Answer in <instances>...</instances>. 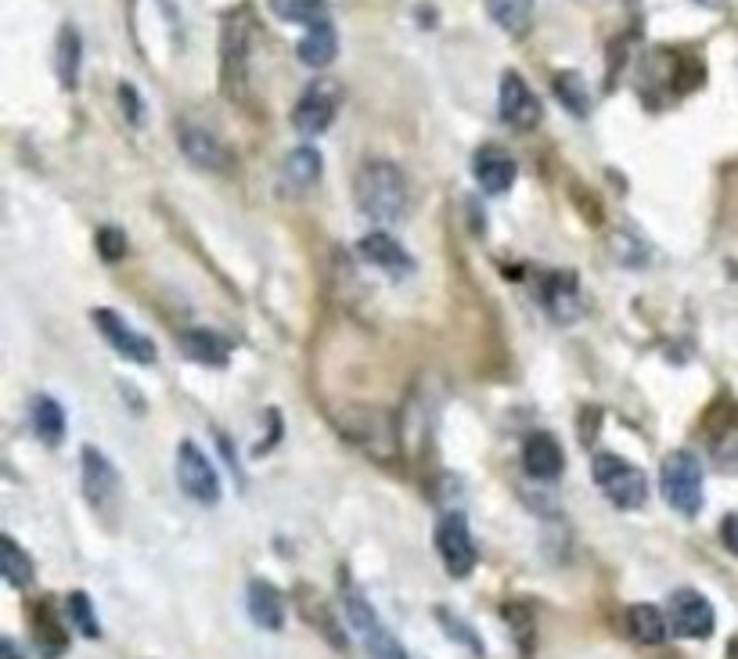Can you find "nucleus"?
Listing matches in <instances>:
<instances>
[{"label": "nucleus", "instance_id": "nucleus-33", "mask_svg": "<svg viewBox=\"0 0 738 659\" xmlns=\"http://www.w3.org/2000/svg\"><path fill=\"white\" fill-rule=\"evenodd\" d=\"M98 245H101V256H104V260H120V256L126 253L123 231H112V228H104V231L98 234Z\"/></svg>", "mask_w": 738, "mask_h": 659}, {"label": "nucleus", "instance_id": "nucleus-20", "mask_svg": "<svg viewBox=\"0 0 738 659\" xmlns=\"http://www.w3.org/2000/svg\"><path fill=\"white\" fill-rule=\"evenodd\" d=\"M29 426L37 432V440L44 447H58L65 440V411L58 400H51L47 393H37L29 404Z\"/></svg>", "mask_w": 738, "mask_h": 659}, {"label": "nucleus", "instance_id": "nucleus-35", "mask_svg": "<svg viewBox=\"0 0 738 659\" xmlns=\"http://www.w3.org/2000/svg\"><path fill=\"white\" fill-rule=\"evenodd\" d=\"M120 98H123V109L131 112V120L137 123V120H140V112H137V94H134V87H131V84H123V87H120Z\"/></svg>", "mask_w": 738, "mask_h": 659}, {"label": "nucleus", "instance_id": "nucleus-26", "mask_svg": "<svg viewBox=\"0 0 738 659\" xmlns=\"http://www.w3.org/2000/svg\"><path fill=\"white\" fill-rule=\"evenodd\" d=\"M285 176L296 187H313L321 181V156L313 148H296L285 156Z\"/></svg>", "mask_w": 738, "mask_h": 659}, {"label": "nucleus", "instance_id": "nucleus-24", "mask_svg": "<svg viewBox=\"0 0 738 659\" xmlns=\"http://www.w3.org/2000/svg\"><path fill=\"white\" fill-rule=\"evenodd\" d=\"M79 58H84V44H79V33L73 26H62V33H58V47H54V69H58V80H62L69 90L76 87Z\"/></svg>", "mask_w": 738, "mask_h": 659}, {"label": "nucleus", "instance_id": "nucleus-14", "mask_svg": "<svg viewBox=\"0 0 738 659\" xmlns=\"http://www.w3.org/2000/svg\"><path fill=\"white\" fill-rule=\"evenodd\" d=\"M177 137H181V151L195 162V167H202V170H227L231 167V151L224 148V141L209 131V126L181 120Z\"/></svg>", "mask_w": 738, "mask_h": 659}, {"label": "nucleus", "instance_id": "nucleus-16", "mask_svg": "<svg viewBox=\"0 0 738 659\" xmlns=\"http://www.w3.org/2000/svg\"><path fill=\"white\" fill-rule=\"evenodd\" d=\"M522 468H526V476H533V479H558L562 476V468H566V454H562V447L552 432H533V437H526Z\"/></svg>", "mask_w": 738, "mask_h": 659}, {"label": "nucleus", "instance_id": "nucleus-23", "mask_svg": "<svg viewBox=\"0 0 738 659\" xmlns=\"http://www.w3.org/2000/svg\"><path fill=\"white\" fill-rule=\"evenodd\" d=\"M627 631L635 634L638 642L660 645V642H666V631H671V617H666L660 606L638 602L627 609Z\"/></svg>", "mask_w": 738, "mask_h": 659}, {"label": "nucleus", "instance_id": "nucleus-31", "mask_svg": "<svg viewBox=\"0 0 738 659\" xmlns=\"http://www.w3.org/2000/svg\"><path fill=\"white\" fill-rule=\"evenodd\" d=\"M69 613H73L76 627L84 631L87 638H101V623H98V617H94V606H90V598L84 591L69 595Z\"/></svg>", "mask_w": 738, "mask_h": 659}, {"label": "nucleus", "instance_id": "nucleus-29", "mask_svg": "<svg viewBox=\"0 0 738 659\" xmlns=\"http://www.w3.org/2000/svg\"><path fill=\"white\" fill-rule=\"evenodd\" d=\"M4 581L11 587H26L33 581V562L26 551L15 545V537H4Z\"/></svg>", "mask_w": 738, "mask_h": 659}, {"label": "nucleus", "instance_id": "nucleus-6", "mask_svg": "<svg viewBox=\"0 0 738 659\" xmlns=\"http://www.w3.org/2000/svg\"><path fill=\"white\" fill-rule=\"evenodd\" d=\"M90 317H94V325H98L101 339L115 353H120V357L134 361V364H156V357H159L156 343H151L145 332H137V328L126 321L123 314H115V310H94Z\"/></svg>", "mask_w": 738, "mask_h": 659}, {"label": "nucleus", "instance_id": "nucleus-8", "mask_svg": "<svg viewBox=\"0 0 738 659\" xmlns=\"http://www.w3.org/2000/svg\"><path fill=\"white\" fill-rule=\"evenodd\" d=\"M220 54H224V90L242 98L249 84V26L242 15L224 22V37H220Z\"/></svg>", "mask_w": 738, "mask_h": 659}, {"label": "nucleus", "instance_id": "nucleus-13", "mask_svg": "<svg viewBox=\"0 0 738 659\" xmlns=\"http://www.w3.org/2000/svg\"><path fill=\"white\" fill-rule=\"evenodd\" d=\"M79 468H84L87 501L98 512H104L115 498H120V473H115V465L98 451V447H84V454H79Z\"/></svg>", "mask_w": 738, "mask_h": 659}, {"label": "nucleus", "instance_id": "nucleus-4", "mask_svg": "<svg viewBox=\"0 0 738 659\" xmlns=\"http://www.w3.org/2000/svg\"><path fill=\"white\" fill-rule=\"evenodd\" d=\"M339 101H343L339 84H332V80H318V84H310L303 90V98L296 101V109H292V126L307 137L324 134L335 120Z\"/></svg>", "mask_w": 738, "mask_h": 659}, {"label": "nucleus", "instance_id": "nucleus-28", "mask_svg": "<svg viewBox=\"0 0 738 659\" xmlns=\"http://www.w3.org/2000/svg\"><path fill=\"white\" fill-rule=\"evenodd\" d=\"M555 94H558L562 105H566L569 112L588 115L591 98H588V87H583V80H580L577 73H558V76H555Z\"/></svg>", "mask_w": 738, "mask_h": 659}, {"label": "nucleus", "instance_id": "nucleus-18", "mask_svg": "<svg viewBox=\"0 0 738 659\" xmlns=\"http://www.w3.org/2000/svg\"><path fill=\"white\" fill-rule=\"evenodd\" d=\"M544 307L555 321H573L580 314V281L569 274V270H558V274L548 278L544 285Z\"/></svg>", "mask_w": 738, "mask_h": 659}, {"label": "nucleus", "instance_id": "nucleus-19", "mask_svg": "<svg viewBox=\"0 0 738 659\" xmlns=\"http://www.w3.org/2000/svg\"><path fill=\"white\" fill-rule=\"evenodd\" d=\"M360 256L374 267L390 270V274H404V270L415 267L411 256L404 253V245L385 231H374V234H368V239H360Z\"/></svg>", "mask_w": 738, "mask_h": 659}, {"label": "nucleus", "instance_id": "nucleus-32", "mask_svg": "<svg viewBox=\"0 0 738 659\" xmlns=\"http://www.w3.org/2000/svg\"><path fill=\"white\" fill-rule=\"evenodd\" d=\"M440 623H443V627L451 631V638H454V642H468V645H472V652H476V656H483V645H479V638H476V634L468 631L465 623H454V617L447 613V609H440Z\"/></svg>", "mask_w": 738, "mask_h": 659}, {"label": "nucleus", "instance_id": "nucleus-3", "mask_svg": "<svg viewBox=\"0 0 738 659\" xmlns=\"http://www.w3.org/2000/svg\"><path fill=\"white\" fill-rule=\"evenodd\" d=\"M660 490L666 504L681 515H699L702 509V462L692 451H671L660 468Z\"/></svg>", "mask_w": 738, "mask_h": 659}, {"label": "nucleus", "instance_id": "nucleus-12", "mask_svg": "<svg viewBox=\"0 0 738 659\" xmlns=\"http://www.w3.org/2000/svg\"><path fill=\"white\" fill-rule=\"evenodd\" d=\"M343 426L349 429V437H354L365 451L379 454V457H390L393 447H396V437H393V422L385 411H374V407H349V418H343Z\"/></svg>", "mask_w": 738, "mask_h": 659}, {"label": "nucleus", "instance_id": "nucleus-9", "mask_svg": "<svg viewBox=\"0 0 738 659\" xmlns=\"http://www.w3.org/2000/svg\"><path fill=\"white\" fill-rule=\"evenodd\" d=\"M671 627L681 634V638H710L713 623H717V613H713L710 598L699 595L696 587H681V591L671 595Z\"/></svg>", "mask_w": 738, "mask_h": 659}, {"label": "nucleus", "instance_id": "nucleus-17", "mask_svg": "<svg viewBox=\"0 0 738 659\" xmlns=\"http://www.w3.org/2000/svg\"><path fill=\"white\" fill-rule=\"evenodd\" d=\"M181 350L187 353V361L206 364V368H224L231 357V343L213 328H187L181 332Z\"/></svg>", "mask_w": 738, "mask_h": 659}, {"label": "nucleus", "instance_id": "nucleus-1", "mask_svg": "<svg viewBox=\"0 0 738 659\" xmlns=\"http://www.w3.org/2000/svg\"><path fill=\"white\" fill-rule=\"evenodd\" d=\"M360 213L379 223H396L407 213V176L390 159H371L354 181Z\"/></svg>", "mask_w": 738, "mask_h": 659}, {"label": "nucleus", "instance_id": "nucleus-7", "mask_svg": "<svg viewBox=\"0 0 738 659\" xmlns=\"http://www.w3.org/2000/svg\"><path fill=\"white\" fill-rule=\"evenodd\" d=\"M436 551H440L443 566H447V573L458 576V581L476 570V540L468 534L465 515L451 512L436 523Z\"/></svg>", "mask_w": 738, "mask_h": 659}, {"label": "nucleus", "instance_id": "nucleus-15", "mask_svg": "<svg viewBox=\"0 0 738 659\" xmlns=\"http://www.w3.org/2000/svg\"><path fill=\"white\" fill-rule=\"evenodd\" d=\"M472 173L483 192L490 195H505L508 187L515 184V159L508 148L501 145H483L476 151V162H472Z\"/></svg>", "mask_w": 738, "mask_h": 659}, {"label": "nucleus", "instance_id": "nucleus-34", "mask_svg": "<svg viewBox=\"0 0 738 659\" xmlns=\"http://www.w3.org/2000/svg\"><path fill=\"white\" fill-rule=\"evenodd\" d=\"M721 540H724V548H728L731 556H738V512L724 515V523H721Z\"/></svg>", "mask_w": 738, "mask_h": 659}, {"label": "nucleus", "instance_id": "nucleus-36", "mask_svg": "<svg viewBox=\"0 0 738 659\" xmlns=\"http://www.w3.org/2000/svg\"><path fill=\"white\" fill-rule=\"evenodd\" d=\"M4 659H19V649H15V642H11V638H4Z\"/></svg>", "mask_w": 738, "mask_h": 659}, {"label": "nucleus", "instance_id": "nucleus-25", "mask_svg": "<svg viewBox=\"0 0 738 659\" xmlns=\"http://www.w3.org/2000/svg\"><path fill=\"white\" fill-rule=\"evenodd\" d=\"M487 11L501 29L512 33V37L526 33L533 22V0H487Z\"/></svg>", "mask_w": 738, "mask_h": 659}, {"label": "nucleus", "instance_id": "nucleus-37", "mask_svg": "<svg viewBox=\"0 0 738 659\" xmlns=\"http://www.w3.org/2000/svg\"><path fill=\"white\" fill-rule=\"evenodd\" d=\"M728 659H738V634L728 642Z\"/></svg>", "mask_w": 738, "mask_h": 659}, {"label": "nucleus", "instance_id": "nucleus-10", "mask_svg": "<svg viewBox=\"0 0 738 659\" xmlns=\"http://www.w3.org/2000/svg\"><path fill=\"white\" fill-rule=\"evenodd\" d=\"M343 602H346V617H349V623H354L360 638L368 642V649H371L374 659H404L401 645L393 642V634L382 627L379 617H374V609L354 591V587H346V591H343Z\"/></svg>", "mask_w": 738, "mask_h": 659}, {"label": "nucleus", "instance_id": "nucleus-2", "mask_svg": "<svg viewBox=\"0 0 738 659\" xmlns=\"http://www.w3.org/2000/svg\"><path fill=\"white\" fill-rule=\"evenodd\" d=\"M591 476H594V487L624 512L641 509L649 498V476L619 454H594Z\"/></svg>", "mask_w": 738, "mask_h": 659}, {"label": "nucleus", "instance_id": "nucleus-21", "mask_svg": "<svg viewBox=\"0 0 738 659\" xmlns=\"http://www.w3.org/2000/svg\"><path fill=\"white\" fill-rule=\"evenodd\" d=\"M299 62L310 69H328L339 54V33L332 22H318V26L307 29V37L299 40Z\"/></svg>", "mask_w": 738, "mask_h": 659}, {"label": "nucleus", "instance_id": "nucleus-22", "mask_svg": "<svg viewBox=\"0 0 738 659\" xmlns=\"http://www.w3.org/2000/svg\"><path fill=\"white\" fill-rule=\"evenodd\" d=\"M249 617L267 631H281V623H285V598H281L271 581L249 584Z\"/></svg>", "mask_w": 738, "mask_h": 659}, {"label": "nucleus", "instance_id": "nucleus-5", "mask_svg": "<svg viewBox=\"0 0 738 659\" xmlns=\"http://www.w3.org/2000/svg\"><path fill=\"white\" fill-rule=\"evenodd\" d=\"M177 484L192 501L198 504H217L220 501V476L213 462L202 454V447L184 440L177 451Z\"/></svg>", "mask_w": 738, "mask_h": 659}, {"label": "nucleus", "instance_id": "nucleus-11", "mask_svg": "<svg viewBox=\"0 0 738 659\" xmlns=\"http://www.w3.org/2000/svg\"><path fill=\"white\" fill-rule=\"evenodd\" d=\"M501 120H505L512 131H533L541 123V101L530 90V84L519 73H505L501 76Z\"/></svg>", "mask_w": 738, "mask_h": 659}, {"label": "nucleus", "instance_id": "nucleus-30", "mask_svg": "<svg viewBox=\"0 0 738 659\" xmlns=\"http://www.w3.org/2000/svg\"><path fill=\"white\" fill-rule=\"evenodd\" d=\"M281 15L288 22L318 26V22H328V0H285V4H281Z\"/></svg>", "mask_w": 738, "mask_h": 659}, {"label": "nucleus", "instance_id": "nucleus-27", "mask_svg": "<svg viewBox=\"0 0 738 659\" xmlns=\"http://www.w3.org/2000/svg\"><path fill=\"white\" fill-rule=\"evenodd\" d=\"M65 645H69V638H65L62 623H58L54 617H47V609H40L37 613V649H40V656L58 659L65 652Z\"/></svg>", "mask_w": 738, "mask_h": 659}]
</instances>
